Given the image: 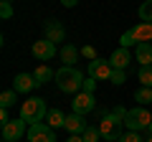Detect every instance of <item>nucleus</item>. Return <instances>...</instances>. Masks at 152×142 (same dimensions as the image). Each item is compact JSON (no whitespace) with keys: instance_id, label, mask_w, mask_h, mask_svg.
<instances>
[{"instance_id":"f257e3e1","label":"nucleus","mask_w":152,"mask_h":142,"mask_svg":"<svg viewBox=\"0 0 152 142\" xmlns=\"http://www.w3.org/2000/svg\"><path fill=\"white\" fill-rule=\"evenodd\" d=\"M56 86L64 94H79L84 89V74L76 66H61L56 71Z\"/></svg>"},{"instance_id":"f03ea898","label":"nucleus","mask_w":152,"mask_h":142,"mask_svg":"<svg viewBox=\"0 0 152 142\" xmlns=\"http://www.w3.org/2000/svg\"><path fill=\"white\" fill-rule=\"evenodd\" d=\"M46 114H48V107H46L43 99L38 97H31L20 104V119H26L28 124H38V122H43Z\"/></svg>"},{"instance_id":"7ed1b4c3","label":"nucleus","mask_w":152,"mask_h":142,"mask_svg":"<svg viewBox=\"0 0 152 142\" xmlns=\"http://www.w3.org/2000/svg\"><path fill=\"white\" fill-rule=\"evenodd\" d=\"M122 127H124V119H119L114 112H107L99 119V132H102V140H107V142H119V137L124 135Z\"/></svg>"},{"instance_id":"20e7f679","label":"nucleus","mask_w":152,"mask_h":142,"mask_svg":"<svg viewBox=\"0 0 152 142\" xmlns=\"http://www.w3.org/2000/svg\"><path fill=\"white\" fill-rule=\"evenodd\" d=\"M137 43H152V23H137L134 28H129L119 38L122 48H129V46H137Z\"/></svg>"},{"instance_id":"39448f33","label":"nucleus","mask_w":152,"mask_h":142,"mask_svg":"<svg viewBox=\"0 0 152 142\" xmlns=\"http://www.w3.org/2000/svg\"><path fill=\"white\" fill-rule=\"evenodd\" d=\"M152 122V114L147 112V107H134V109H127V117H124V127L127 132H142L147 130Z\"/></svg>"},{"instance_id":"423d86ee","label":"nucleus","mask_w":152,"mask_h":142,"mask_svg":"<svg viewBox=\"0 0 152 142\" xmlns=\"http://www.w3.org/2000/svg\"><path fill=\"white\" fill-rule=\"evenodd\" d=\"M23 135H28V122L20 117L3 124V142H18Z\"/></svg>"},{"instance_id":"0eeeda50","label":"nucleus","mask_w":152,"mask_h":142,"mask_svg":"<svg viewBox=\"0 0 152 142\" xmlns=\"http://www.w3.org/2000/svg\"><path fill=\"white\" fill-rule=\"evenodd\" d=\"M28 142H56V132L53 127H48L46 122H38V124H28Z\"/></svg>"},{"instance_id":"6e6552de","label":"nucleus","mask_w":152,"mask_h":142,"mask_svg":"<svg viewBox=\"0 0 152 142\" xmlns=\"http://www.w3.org/2000/svg\"><path fill=\"white\" fill-rule=\"evenodd\" d=\"M71 109H74V114H89V112L96 109V97L89 91H79L74 97V102H71Z\"/></svg>"},{"instance_id":"1a4fd4ad","label":"nucleus","mask_w":152,"mask_h":142,"mask_svg":"<svg viewBox=\"0 0 152 142\" xmlns=\"http://www.w3.org/2000/svg\"><path fill=\"white\" fill-rule=\"evenodd\" d=\"M112 64H109V59H94V61H89V76L91 79H109L112 76Z\"/></svg>"},{"instance_id":"9d476101","label":"nucleus","mask_w":152,"mask_h":142,"mask_svg":"<svg viewBox=\"0 0 152 142\" xmlns=\"http://www.w3.org/2000/svg\"><path fill=\"white\" fill-rule=\"evenodd\" d=\"M31 51H33V56H36L38 61H51L56 56V43L48 41V38H43V41H36Z\"/></svg>"},{"instance_id":"9b49d317","label":"nucleus","mask_w":152,"mask_h":142,"mask_svg":"<svg viewBox=\"0 0 152 142\" xmlns=\"http://www.w3.org/2000/svg\"><path fill=\"white\" fill-rule=\"evenodd\" d=\"M38 84H36V79H33V74H18V76L13 79V89H15L18 94H28Z\"/></svg>"},{"instance_id":"f8f14e48","label":"nucleus","mask_w":152,"mask_h":142,"mask_svg":"<svg viewBox=\"0 0 152 142\" xmlns=\"http://www.w3.org/2000/svg\"><path fill=\"white\" fill-rule=\"evenodd\" d=\"M89 127V122L84 119L81 114H69L66 117V124L64 130H69V135H84V130Z\"/></svg>"},{"instance_id":"ddd939ff","label":"nucleus","mask_w":152,"mask_h":142,"mask_svg":"<svg viewBox=\"0 0 152 142\" xmlns=\"http://www.w3.org/2000/svg\"><path fill=\"white\" fill-rule=\"evenodd\" d=\"M129 61H132V53H129V48H117L112 56H109V64H112V69H124L127 71V66H129Z\"/></svg>"},{"instance_id":"4468645a","label":"nucleus","mask_w":152,"mask_h":142,"mask_svg":"<svg viewBox=\"0 0 152 142\" xmlns=\"http://www.w3.org/2000/svg\"><path fill=\"white\" fill-rule=\"evenodd\" d=\"M43 31H46V38L53 41V43H58V41H64V38H66V28L61 26L58 20H48Z\"/></svg>"},{"instance_id":"2eb2a0df","label":"nucleus","mask_w":152,"mask_h":142,"mask_svg":"<svg viewBox=\"0 0 152 142\" xmlns=\"http://www.w3.org/2000/svg\"><path fill=\"white\" fill-rule=\"evenodd\" d=\"M33 79H36V84H38V86H43V84H48L51 79H56V71L51 69V66L41 64L36 71H33Z\"/></svg>"},{"instance_id":"dca6fc26","label":"nucleus","mask_w":152,"mask_h":142,"mask_svg":"<svg viewBox=\"0 0 152 142\" xmlns=\"http://www.w3.org/2000/svg\"><path fill=\"white\" fill-rule=\"evenodd\" d=\"M79 53H81V51L76 48L74 43H66L64 48H61V61H64V66H76V59H79Z\"/></svg>"},{"instance_id":"f3484780","label":"nucleus","mask_w":152,"mask_h":142,"mask_svg":"<svg viewBox=\"0 0 152 142\" xmlns=\"http://www.w3.org/2000/svg\"><path fill=\"white\" fill-rule=\"evenodd\" d=\"M46 124L48 127H53V130H58V127H64L66 124V117H64V112L56 107V109H48V114H46Z\"/></svg>"},{"instance_id":"a211bd4d","label":"nucleus","mask_w":152,"mask_h":142,"mask_svg":"<svg viewBox=\"0 0 152 142\" xmlns=\"http://www.w3.org/2000/svg\"><path fill=\"white\" fill-rule=\"evenodd\" d=\"M137 61L142 66H152V43H137Z\"/></svg>"},{"instance_id":"6ab92c4d","label":"nucleus","mask_w":152,"mask_h":142,"mask_svg":"<svg viewBox=\"0 0 152 142\" xmlns=\"http://www.w3.org/2000/svg\"><path fill=\"white\" fill-rule=\"evenodd\" d=\"M134 102L140 104V107L152 104V86H140V89L134 91Z\"/></svg>"},{"instance_id":"aec40b11","label":"nucleus","mask_w":152,"mask_h":142,"mask_svg":"<svg viewBox=\"0 0 152 142\" xmlns=\"http://www.w3.org/2000/svg\"><path fill=\"white\" fill-rule=\"evenodd\" d=\"M15 89H8V91H3V94H0V107H3V109H10V107H13V104H15L18 102V99H15Z\"/></svg>"},{"instance_id":"412c9836","label":"nucleus","mask_w":152,"mask_h":142,"mask_svg":"<svg viewBox=\"0 0 152 142\" xmlns=\"http://www.w3.org/2000/svg\"><path fill=\"white\" fill-rule=\"evenodd\" d=\"M84 140H86V142H99V140H102V132H99V124H89L86 127V130H84Z\"/></svg>"},{"instance_id":"4be33fe9","label":"nucleus","mask_w":152,"mask_h":142,"mask_svg":"<svg viewBox=\"0 0 152 142\" xmlns=\"http://www.w3.org/2000/svg\"><path fill=\"white\" fill-rule=\"evenodd\" d=\"M140 18L142 23H152V0H145L140 5Z\"/></svg>"},{"instance_id":"5701e85b","label":"nucleus","mask_w":152,"mask_h":142,"mask_svg":"<svg viewBox=\"0 0 152 142\" xmlns=\"http://www.w3.org/2000/svg\"><path fill=\"white\" fill-rule=\"evenodd\" d=\"M137 79L142 81V86H152V66H142Z\"/></svg>"},{"instance_id":"b1692460","label":"nucleus","mask_w":152,"mask_h":142,"mask_svg":"<svg viewBox=\"0 0 152 142\" xmlns=\"http://www.w3.org/2000/svg\"><path fill=\"white\" fill-rule=\"evenodd\" d=\"M109 81H112L114 86H122V84L127 81V74H124V69H114V71H112V76H109Z\"/></svg>"},{"instance_id":"393cba45","label":"nucleus","mask_w":152,"mask_h":142,"mask_svg":"<svg viewBox=\"0 0 152 142\" xmlns=\"http://www.w3.org/2000/svg\"><path fill=\"white\" fill-rule=\"evenodd\" d=\"M119 142H145V140L140 137V132H124L119 137Z\"/></svg>"},{"instance_id":"a878e982","label":"nucleus","mask_w":152,"mask_h":142,"mask_svg":"<svg viewBox=\"0 0 152 142\" xmlns=\"http://www.w3.org/2000/svg\"><path fill=\"white\" fill-rule=\"evenodd\" d=\"M0 18H13V5L10 3H0Z\"/></svg>"},{"instance_id":"bb28decb","label":"nucleus","mask_w":152,"mask_h":142,"mask_svg":"<svg viewBox=\"0 0 152 142\" xmlns=\"http://www.w3.org/2000/svg\"><path fill=\"white\" fill-rule=\"evenodd\" d=\"M81 56H84V59H89V61L99 59V56H96V48H94V46H84V48H81Z\"/></svg>"},{"instance_id":"cd10ccee","label":"nucleus","mask_w":152,"mask_h":142,"mask_svg":"<svg viewBox=\"0 0 152 142\" xmlns=\"http://www.w3.org/2000/svg\"><path fill=\"white\" fill-rule=\"evenodd\" d=\"M94 89H96V79H91V76H89V79H84V89H81V91L94 94Z\"/></svg>"},{"instance_id":"c85d7f7f","label":"nucleus","mask_w":152,"mask_h":142,"mask_svg":"<svg viewBox=\"0 0 152 142\" xmlns=\"http://www.w3.org/2000/svg\"><path fill=\"white\" fill-rule=\"evenodd\" d=\"M114 114H117V117H119V119H124V117H127V109H124V107H119V104H117V107H114Z\"/></svg>"},{"instance_id":"c756f323","label":"nucleus","mask_w":152,"mask_h":142,"mask_svg":"<svg viewBox=\"0 0 152 142\" xmlns=\"http://www.w3.org/2000/svg\"><path fill=\"white\" fill-rule=\"evenodd\" d=\"M0 122L5 124V122H10V117H8V109H0Z\"/></svg>"},{"instance_id":"7c9ffc66","label":"nucleus","mask_w":152,"mask_h":142,"mask_svg":"<svg viewBox=\"0 0 152 142\" xmlns=\"http://www.w3.org/2000/svg\"><path fill=\"white\" fill-rule=\"evenodd\" d=\"M66 142H86V140H84L81 135H71V137H69V140H66Z\"/></svg>"},{"instance_id":"2f4dec72","label":"nucleus","mask_w":152,"mask_h":142,"mask_svg":"<svg viewBox=\"0 0 152 142\" xmlns=\"http://www.w3.org/2000/svg\"><path fill=\"white\" fill-rule=\"evenodd\" d=\"M76 3H79V0H61V5H64V8H74Z\"/></svg>"},{"instance_id":"473e14b6","label":"nucleus","mask_w":152,"mask_h":142,"mask_svg":"<svg viewBox=\"0 0 152 142\" xmlns=\"http://www.w3.org/2000/svg\"><path fill=\"white\" fill-rule=\"evenodd\" d=\"M147 130H150V135H152V122H150V127H147Z\"/></svg>"},{"instance_id":"72a5a7b5","label":"nucleus","mask_w":152,"mask_h":142,"mask_svg":"<svg viewBox=\"0 0 152 142\" xmlns=\"http://www.w3.org/2000/svg\"><path fill=\"white\" fill-rule=\"evenodd\" d=\"M145 142H152V135H150V137H147V140H145Z\"/></svg>"},{"instance_id":"f704fd0d","label":"nucleus","mask_w":152,"mask_h":142,"mask_svg":"<svg viewBox=\"0 0 152 142\" xmlns=\"http://www.w3.org/2000/svg\"><path fill=\"white\" fill-rule=\"evenodd\" d=\"M0 3H10V0H0Z\"/></svg>"}]
</instances>
